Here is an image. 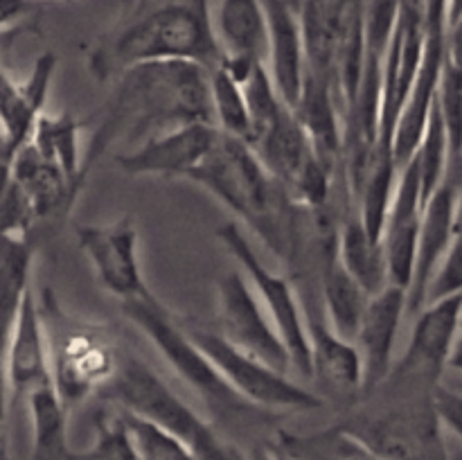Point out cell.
Returning <instances> with one entry per match:
<instances>
[{
	"instance_id": "obj_1",
	"label": "cell",
	"mask_w": 462,
	"mask_h": 460,
	"mask_svg": "<svg viewBox=\"0 0 462 460\" xmlns=\"http://www.w3.org/2000/svg\"><path fill=\"white\" fill-rule=\"evenodd\" d=\"M185 122H210L208 70L192 61H149L116 77L111 97L97 115L81 167L86 174L120 140L143 138Z\"/></svg>"
},
{
	"instance_id": "obj_2",
	"label": "cell",
	"mask_w": 462,
	"mask_h": 460,
	"mask_svg": "<svg viewBox=\"0 0 462 460\" xmlns=\"http://www.w3.org/2000/svg\"><path fill=\"white\" fill-rule=\"evenodd\" d=\"M188 180L201 185L235 212L287 266L310 244L314 233L311 207L293 201L246 143L219 131L208 156L189 171Z\"/></svg>"
},
{
	"instance_id": "obj_3",
	"label": "cell",
	"mask_w": 462,
	"mask_h": 460,
	"mask_svg": "<svg viewBox=\"0 0 462 460\" xmlns=\"http://www.w3.org/2000/svg\"><path fill=\"white\" fill-rule=\"evenodd\" d=\"M149 61H192L212 70L221 63L208 0H149L120 32L93 50L90 72L116 79L126 68Z\"/></svg>"
},
{
	"instance_id": "obj_4",
	"label": "cell",
	"mask_w": 462,
	"mask_h": 460,
	"mask_svg": "<svg viewBox=\"0 0 462 460\" xmlns=\"http://www.w3.org/2000/svg\"><path fill=\"white\" fill-rule=\"evenodd\" d=\"M433 386L386 377L338 419L382 460H456L433 409Z\"/></svg>"
},
{
	"instance_id": "obj_5",
	"label": "cell",
	"mask_w": 462,
	"mask_h": 460,
	"mask_svg": "<svg viewBox=\"0 0 462 460\" xmlns=\"http://www.w3.org/2000/svg\"><path fill=\"white\" fill-rule=\"evenodd\" d=\"M97 395L122 413L135 415L170 433L199 460H251L135 356H122L111 382Z\"/></svg>"
},
{
	"instance_id": "obj_6",
	"label": "cell",
	"mask_w": 462,
	"mask_h": 460,
	"mask_svg": "<svg viewBox=\"0 0 462 460\" xmlns=\"http://www.w3.org/2000/svg\"><path fill=\"white\" fill-rule=\"evenodd\" d=\"M122 314L153 343L162 359L170 363V368L197 391L203 404L208 406L217 422H224L226 427H253L257 419L275 418V413L262 410L257 406L248 404L246 400L237 395L228 383L221 379L215 365L203 356V352L188 338V334L180 329L179 318L165 302L156 298V293L149 289L147 293L131 300L120 302Z\"/></svg>"
},
{
	"instance_id": "obj_7",
	"label": "cell",
	"mask_w": 462,
	"mask_h": 460,
	"mask_svg": "<svg viewBox=\"0 0 462 460\" xmlns=\"http://www.w3.org/2000/svg\"><path fill=\"white\" fill-rule=\"evenodd\" d=\"M36 302L48 345L50 382L63 406L72 410L111 382L122 356L104 327L66 314L52 289H43Z\"/></svg>"
},
{
	"instance_id": "obj_8",
	"label": "cell",
	"mask_w": 462,
	"mask_h": 460,
	"mask_svg": "<svg viewBox=\"0 0 462 460\" xmlns=\"http://www.w3.org/2000/svg\"><path fill=\"white\" fill-rule=\"evenodd\" d=\"M176 318L189 341L215 365L221 379L248 404L269 410V413H282V410L305 413V410H319L325 406V400L319 392L300 386L289 379L287 373H280L239 347L230 345L217 329L206 327L185 316H176Z\"/></svg>"
},
{
	"instance_id": "obj_9",
	"label": "cell",
	"mask_w": 462,
	"mask_h": 460,
	"mask_svg": "<svg viewBox=\"0 0 462 460\" xmlns=\"http://www.w3.org/2000/svg\"><path fill=\"white\" fill-rule=\"evenodd\" d=\"M217 237H219L226 251L237 260V264L242 266V271L251 280V289L255 291L257 300L262 302L269 318L273 320L275 329H278L280 338H282L284 347H287L291 368H296L302 377L311 379L310 341H307L300 300H298L296 287H293L291 280L273 273L260 260L257 251L251 246L248 237L235 221L219 225Z\"/></svg>"
},
{
	"instance_id": "obj_10",
	"label": "cell",
	"mask_w": 462,
	"mask_h": 460,
	"mask_svg": "<svg viewBox=\"0 0 462 460\" xmlns=\"http://www.w3.org/2000/svg\"><path fill=\"white\" fill-rule=\"evenodd\" d=\"M217 332L230 345L239 347L280 373L291 368L289 352L273 320L257 300L251 284H246L244 275L237 271L221 275L217 282Z\"/></svg>"
},
{
	"instance_id": "obj_11",
	"label": "cell",
	"mask_w": 462,
	"mask_h": 460,
	"mask_svg": "<svg viewBox=\"0 0 462 460\" xmlns=\"http://www.w3.org/2000/svg\"><path fill=\"white\" fill-rule=\"evenodd\" d=\"M460 314L462 293L424 305L415 314L418 320L404 356L393 363L388 374L422 383H438L447 365L458 359Z\"/></svg>"
},
{
	"instance_id": "obj_12",
	"label": "cell",
	"mask_w": 462,
	"mask_h": 460,
	"mask_svg": "<svg viewBox=\"0 0 462 460\" xmlns=\"http://www.w3.org/2000/svg\"><path fill=\"white\" fill-rule=\"evenodd\" d=\"M77 239L97 282L111 296L125 302L149 291L140 264V235L129 216L106 225H79Z\"/></svg>"
},
{
	"instance_id": "obj_13",
	"label": "cell",
	"mask_w": 462,
	"mask_h": 460,
	"mask_svg": "<svg viewBox=\"0 0 462 460\" xmlns=\"http://www.w3.org/2000/svg\"><path fill=\"white\" fill-rule=\"evenodd\" d=\"M219 129L210 122H185L144 138L131 152L117 153L116 165L129 176L188 179L208 156Z\"/></svg>"
},
{
	"instance_id": "obj_14",
	"label": "cell",
	"mask_w": 462,
	"mask_h": 460,
	"mask_svg": "<svg viewBox=\"0 0 462 460\" xmlns=\"http://www.w3.org/2000/svg\"><path fill=\"white\" fill-rule=\"evenodd\" d=\"M460 180L445 179L422 207L418 244H415L413 269L406 287V314H418L424 307V293L433 271L451 246L460 239Z\"/></svg>"
},
{
	"instance_id": "obj_15",
	"label": "cell",
	"mask_w": 462,
	"mask_h": 460,
	"mask_svg": "<svg viewBox=\"0 0 462 460\" xmlns=\"http://www.w3.org/2000/svg\"><path fill=\"white\" fill-rule=\"evenodd\" d=\"M404 314L406 291L397 284L388 282L386 287L368 298V305H365L359 327L352 338L361 361V388L356 400L370 395L391 373L393 363H395L393 352H395L397 334H400Z\"/></svg>"
},
{
	"instance_id": "obj_16",
	"label": "cell",
	"mask_w": 462,
	"mask_h": 460,
	"mask_svg": "<svg viewBox=\"0 0 462 460\" xmlns=\"http://www.w3.org/2000/svg\"><path fill=\"white\" fill-rule=\"evenodd\" d=\"M422 197H420V176L415 158L397 171L395 192L386 210L382 228V248L386 260L388 282L406 291L413 269L415 244L422 224Z\"/></svg>"
},
{
	"instance_id": "obj_17",
	"label": "cell",
	"mask_w": 462,
	"mask_h": 460,
	"mask_svg": "<svg viewBox=\"0 0 462 460\" xmlns=\"http://www.w3.org/2000/svg\"><path fill=\"white\" fill-rule=\"evenodd\" d=\"M215 36L221 66L239 84L253 68L266 66V14L262 0H221Z\"/></svg>"
},
{
	"instance_id": "obj_18",
	"label": "cell",
	"mask_w": 462,
	"mask_h": 460,
	"mask_svg": "<svg viewBox=\"0 0 462 460\" xmlns=\"http://www.w3.org/2000/svg\"><path fill=\"white\" fill-rule=\"evenodd\" d=\"M266 14V70L287 106H296L305 79L300 18L282 0H262Z\"/></svg>"
},
{
	"instance_id": "obj_19",
	"label": "cell",
	"mask_w": 462,
	"mask_h": 460,
	"mask_svg": "<svg viewBox=\"0 0 462 460\" xmlns=\"http://www.w3.org/2000/svg\"><path fill=\"white\" fill-rule=\"evenodd\" d=\"M5 373L9 391L16 397L27 395L34 388L50 382L48 345L34 289L25 293L14 327L5 347Z\"/></svg>"
},
{
	"instance_id": "obj_20",
	"label": "cell",
	"mask_w": 462,
	"mask_h": 460,
	"mask_svg": "<svg viewBox=\"0 0 462 460\" xmlns=\"http://www.w3.org/2000/svg\"><path fill=\"white\" fill-rule=\"evenodd\" d=\"M54 72H57L54 52H43L36 59L25 84H16L0 68V122L5 126L12 156L30 140L36 117L43 113Z\"/></svg>"
},
{
	"instance_id": "obj_21",
	"label": "cell",
	"mask_w": 462,
	"mask_h": 460,
	"mask_svg": "<svg viewBox=\"0 0 462 460\" xmlns=\"http://www.w3.org/2000/svg\"><path fill=\"white\" fill-rule=\"evenodd\" d=\"M319 296L329 327L352 343L370 293L347 273L337 255V244L323 253L319 264Z\"/></svg>"
},
{
	"instance_id": "obj_22",
	"label": "cell",
	"mask_w": 462,
	"mask_h": 460,
	"mask_svg": "<svg viewBox=\"0 0 462 460\" xmlns=\"http://www.w3.org/2000/svg\"><path fill=\"white\" fill-rule=\"evenodd\" d=\"M337 255L347 273L373 296L388 284L386 260H383L382 242L370 237L361 224L359 210L355 203L341 212L337 230Z\"/></svg>"
},
{
	"instance_id": "obj_23",
	"label": "cell",
	"mask_w": 462,
	"mask_h": 460,
	"mask_svg": "<svg viewBox=\"0 0 462 460\" xmlns=\"http://www.w3.org/2000/svg\"><path fill=\"white\" fill-rule=\"evenodd\" d=\"M36 248L39 246L27 237L18 235L0 237V354L3 356L23 298L32 289Z\"/></svg>"
},
{
	"instance_id": "obj_24",
	"label": "cell",
	"mask_w": 462,
	"mask_h": 460,
	"mask_svg": "<svg viewBox=\"0 0 462 460\" xmlns=\"http://www.w3.org/2000/svg\"><path fill=\"white\" fill-rule=\"evenodd\" d=\"M271 449L284 460H382L338 422L310 433L278 428Z\"/></svg>"
},
{
	"instance_id": "obj_25",
	"label": "cell",
	"mask_w": 462,
	"mask_h": 460,
	"mask_svg": "<svg viewBox=\"0 0 462 460\" xmlns=\"http://www.w3.org/2000/svg\"><path fill=\"white\" fill-rule=\"evenodd\" d=\"M27 409L32 419V460H66L72 446L68 445V413L54 391L52 382L27 392Z\"/></svg>"
},
{
	"instance_id": "obj_26",
	"label": "cell",
	"mask_w": 462,
	"mask_h": 460,
	"mask_svg": "<svg viewBox=\"0 0 462 460\" xmlns=\"http://www.w3.org/2000/svg\"><path fill=\"white\" fill-rule=\"evenodd\" d=\"M84 129L79 120L59 113V115H48L41 113L32 129L30 144L39 152L41 158L57 165L70 180L86 185L88 174L81 167V149H79V131Z\"/></svg>"
},
{
	"instance_id": "obj_27",
	"label": "cell",
	"mask_w": 462,
	"mask_h": 460,
	"mask_svg": "<svg viewBox=\"0 0 462 460\" xmlns=\"http://www.w3.org/2000/svg\"><path fill=\"white\" fill-rule=\"evenodd\" d=\"M212 124L228 138L251 144V117H248L244 88L224 66L208 70Z\"/></svg>"
},
{
	"instance_id": "obj_28",
	"label": "cell",
	"mask_w": 462,
	"mask_h": 460,
	"mask_svg": "<svg viewBox=\"0 0 462 460\" xmlns=\"http://www.w3.org/2000/svg\"><path fill=\"white\" fill-rule=\"evenodd\" d=\"M415 165H418L420 176V197H422V206L429 201L438 185L449 176L451 171V152L449 143H447V131L442 124V115L438 111V104L433 102L431 113H429L427 129H424L422 140H420L418 149L413 153Z\"/></svg>"
},
{
	"instance_id": "obj_29",
	"label": "cell",
	"mask_w": 462,
	"mask_h": 460,
	"mask_svg": "<svg viewBox=\"0 0 462 460\" xmlns=\"http://www.w3.org/2000/svg\"><path fill=\"white\" fill-rule=\"evenodd\" d=\"M66 460H140L122 413H99L95 437L86 449H70Z\"/></svg>"
},
{
	"instance_id": "obj_30",
	"label": "cell",
	"mask_w": 462,
	"mask_h": 460,
	"mask_svg": "<svg viewBox=\"0 0 462 460\" xmlns=\"http://www.w3.org/2000/svg\"><path fill=\"white\" fill-rule=\"evenodd\" d=\"M34 230V212L25 192L9 174V162L0 165V237L18 235L32 239Z\"/></svg>"
},
{
	"instance_id": "obj_31",
	"label": "cell",
	"mask_w": 462,
	"mask_h": 460,
	"mask_svg": "<svg viewBox=\"0 0 462 460\" xmlns=\"http://www.w3.org/2000/svg\"><path fill=\"white\" fill-rule=\"evenodd\" d=\"M462 287V271H460V239L454 246L447 251V255L442 257L440 264L433 271L431 280L427 284V293H424V305L429 302L442 300V298H449L460 293Z\"/></svg>"
},
{
	"instance_id": "obj_32",
	"label": "cell",
	"mask_w": 462,
	"mask_h": 460,
	"mask_svg": "<svg viewBox=\"0 0 462 460\" xmlns=\"http://www.w3.org/2000/svg\"><path fill=\"white\" fill-rule=\"evenodd\" d=\"M9 400H12V391H9L7 373H5V356L0 354V460H12V451H9Z\"/></svg>"
},
{
	"instance_id": "obj_33",
	"label": "cell",
	"mask_w": 462,
	"mask_h": 460,
	"mask_svg": "<svg viewBox=\"0 0 462 460\" xmlns=\"http://www.w3.org/2000/svg\"><path fill=\"white\" fill-rule=\"evenodd\" d=\"M36 0H0V34L14 30L23 18L30 16Z\"/></svg>"
},
{
	"instance_id": "obj_34",
	"label": "cell",
	"mask_w": 462,
	"mask_h": 460,
	"mask_svg": "<svg viewBox=\"0 0 462 460\" xmlns=\"http://www.w3.org/2000/svg\"><path fill=\"white\" fill-rule=\"evenodd\" d=\"M284 5H287V7H291L293 12H300V5H302V0H282Z\"/></svg>"
},
{
	"instance_id": "obj_35",
	"label": "cell",
	"mask_w": 462,
	"mask_h": 460,
	"mask_svg": "<svg viewBox=\"0 0 462 460\" xmlns=\"http://www.w3.org/2000/svg\"><path fill=\"white\" fill-rule=\"evenodd\" d=\"M266 460H284V458H282V455L275 454L273 449H269V454H266Z\"/></svg>"
}]
</instances>
